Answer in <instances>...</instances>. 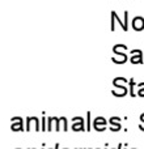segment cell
<instances>
[{"instance_id":"cell-9","label":"cell","mask_w":144,"mask_h":149,"mask_svg":"<svg viewBox=\"0 0 144 149\" xmlns=\"http://www.w3.org/2000/svg\"><path fill=\"white\" fill-rule=\"evenodd\" d=\"M110 123H111L110 130L113 132H118L119 130H121V118H118V116H111Z\"/></svg>"},{"instance_id":"cell-16","label":"cell","mask_w":144,"mask_h":149,"mask_svg":"<svg viewBox=\"0 0 144 149\" xmlns=\"http://www.w3.org/2000/svg\"><path fill=\"white\" fill-rule=\"evenodd\" d=\"M140 122H142V123L139 124V128H140V131L144 132V118H140Z\"/></svg>"},{"instance_id":"cell-1","label":"cell","mask_w":144,"mask_h":149,"mask_svg":"<svg viewBox=\"0 0 144 149\" xmlns=\"http://www.w3.org/2000/svg\"><path fill=\"white\" fill-rule=\"evenodd\" d=\"M113 85L115 86V89L111 90V94L117 98H122L126 97L127 94H130V89H129V80L126 77H115L113 80Z\"/></svg>"},{"instance_id":"cell-2","label":"cell","mask_w":144,"mask_h":149,"mask_svg":"<svg viewBox=\"0 0 144 149\" xmlns=\"http://www.w3.org/2000/svg\"><path fill=\"white\" fill-rule=\"evenodd\" d=\"M126 51H127V46L126 45H115V46L113 47V52L115 54V56L111 58V62L115 63V64H124V63L129 60V58H127L126 55Z\"/></svg>"},{"instance_id":"cell-3","label":"cell","mask_w":144,"mask_h":149,"mask_svg":"<svg viewBox=\"0 0 144 149\" xmlns=\"http://www.w3.org/2000/svg\"><path fill=\"white\" fill-rule=\"evenodd\" d=\"M72 131L75 132H84L87 131V124H84V118L81 116H75L72 118Z\"/></svg>"},{"instance_id":"cell-6","label":"cell","mask_w":144,"mask_h":149,"mask_svg":"<svg viewBox=\"0 0 144 149\" xmlns=\"http://www.w3.org/2000/svg\"><path fill=\"white\" fill-rule=\"evenodd\" d=\"M31 128H33L34 131H41V128H39V119L37 118V116H28V118H26L25 130L26 131H30Z\"/></svg>"},{"instance_id":"cell-12","label":"cell","mask_w":144,"mask_h":149,"mask_svg":"<svg viewBox=\"0 0 144 149\" xmlns=\"http://www.w3.org/2000/svg\"><path fill=\"white\" fill-rule=\"evenodd\" d=\"M92 114H90V111H88L87 113V132H90V130H92Z\"/></svg>"},{"instance_id":"cell-4","label":"cell","mask_w":144,"mask_h":149,"mask_svg":"<svg viewBox=\"0 0 144 149\" xmlns=\"http://www.w3.org/2000/svg\"><path fill=\"white\" fill-rule=\"evenodd\" d=\"M10 130L13 132H18V131H26L24 128V120L20 116H13L10 119Z\"/></svg>"},{"instance_id":"cell-8","label":"cell","mask_w":144,"mask_h":149,"mask_svg":"<svg viewBox=\"0 0 144 149\" xmlns=\"http://www.w3.org/2000/svg\"><path fill=\"white\" fill-rule=\"evenodd\" d=\"M131 26L135 31H142L144 30V18L142 16H136V17L132 18V22H131Z\"/></svg>"},{"instance_id":"cell-14","label":"cell","mask_w":144,"mask_h":149,"mask_svg":"<svg viewBox=\"0 0 144 149\" xmlns=\"http://www.w3.org/2000/svg\"><path fill=\"white\" fill-rule=\"evenodd\" d=\"M136 89H138V92H136L138 95H139V97H144V82H139Z\"/></svg>"},{"instance_id":"cell-11","label":"cell","mask_w":144,"mask_h":149,"mask_svg":"<svg viewBox=\"0 0 144 149\" xmlns=\"http://www.w3.org/2000/svg\"><path fill=\"white\" fill-rule=\"evenodd\" d=\"M62 126H63V131H67L68 130V126H67V118H64V116H62V118H59V120H58V132L62 130Z\"/></svg>"},{"instance_id":"cell-17","label":"cell","mask_w":144,"mask_h":149,"mask_svg":"<svg viewBox=\"0 0 144 149\" xmlns=\"http://www.w3.org/2000/svg\"><path fill=\"white\" fill-rule=\"evenodd\" d=\"M140 118H144V113H143V114H140Z\"/></svg>"},{"instance_id":"cell-15","label":"cell","mask_w":144,"mask_h":149,"mask_svg":"<svg viewBox=\"0 0 144 149\" xmlns=\"http://www.w3.org/2000/svg\"><path fill=\"white\" fill-rule=\"evenodd\" d=\"M115 16H114V12L111 10V26H110V30L111 31H114L115 30Z\"/></svg>"},{"instance_id":"cell-5","label":"cell","mask_w":144,"mask_h":149,"mask_svg":"<svg viewBox=\"0 0 144 149\" xmlns=\"http://www.w3.org/2000/svg\"><path fill=\"white\" fill-rule=\"evenodd\" d=\"M131 54V58H130V62L131 64H143L144 63V55L140 50H131L130 51Z\"/></svg>"},{"instance_id":"cell-10","label":"cell","mask_w":144,"mask_h":149,"mask_svg":"<svg viewBox=\"0 0 144 149\" xmlns=\"http://www.w3.org/2000/svg\"><path fill=\"white\" fill-rule=\"evenodd\" d=\"M136 82H135V80L134 79H130L129 80V89H130V95H131L132 98H135L136 97V94L138 93H135V89H136Z\"/></svg>"},{"instance_id":"cell-7","label":"cell","mask_w":144,"mask_h":149,"mask_svg":"<svg viewBox=\"0 0 144 149\" xmlns=\"http://www.w3.org/2000/svg\"><path fill=\"white\" fill-rule=\"evenodd\" d=\"M106 124H108V122H106L105 118L97 116V118H94V120H93V128L97 132H103L106 130Z\"/></svg>"},{"instance_id":"cell-13","label":"cell","mask_w":144,"mask_h":149,"mask_svg":"<svg viewBox=\"0 0 144 149\" xmlns=\"http://www.w3.org/2000/svg\"><path fill=\"white\" fill-rule=\"evenodd\" d=\"M124 17H123V26H122V29H123L124 31L129 30V12L127 10H124Z\"/></svg>"}]
</instances>
